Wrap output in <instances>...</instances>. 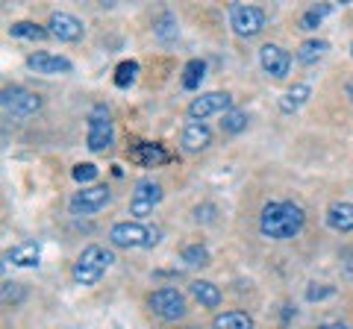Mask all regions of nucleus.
Returning <instances> with one entry per match:
<instances>
[{
	"mask_svg": "<svg viewBox=\"0 0 353 329\" xmlns=\"http://www.w3.org/2000/svg\"><path fill=\"white\" fill-rule=\"evenodd\" d=\"M306 215L292 200H274L259 215V233L268 241H289L303 229Z\"/></svg>",
	"mask_w": 353,
	"mask_h": 329,
	"instance_id": "obj_1",
	"label": "nucleus"
},
{
	"mask_svg": "<svg viewBox=\"0 0 353 329\" xmlns=\"http://www.w3.org/2000/svg\"><path fill=\"white\" fill-rule=\"evenodd\" d=\"M115 262L112 256V250H106L101 244H88L80 259L74 262V268H71V277L77 285H94V282H101V277L106 273V268Z\"/></svg>",
	"mask_w": 353,
	"mask_h": 329,
	"instance_id": "obj_2",
	"label": "nucleus"
},
{
	"mask_svg": "<svg viewBox=\"0 0 353 329\" xmlns=\"http://www.w3.org/2000/svg\"><path fill=\"white\" fill-rule=\"evenodd\" d=\"M159 229L157 226H145L136 221H121L109 229V241L115 247H157L159 244Z\"/></svg>",
	"mask_w": 353,
	"mask_h": 329,
	"instance_id": "obj_3",
	"label": "nucleus"
},
{
	"mask_svg": "<svg viewBox=\"0 0 353 329\" xmlns=\"http://www.w3.org/2000/svg\"><path fill=\"white\" fill-rule=\"evenodd\" d=\"M115 129H112V115L106 106H92L88 112V133H85V145L92 153H103L112 147Z\"/></svg>",
	"mask_w": 353,
	"mask_h": 329,
	"instance_id": "obj_4",
	"label": "nucleus"
},
{
	"mask_svg": "<svg viewBox=\"0 0 353 329\" xmlns=\"http://www.w3.org/2000/svg\"><path fill=\"white\" fill-rule=\"evenodd\" d=\"M41 109V97L32 94L24 85H12V89H3V112L12 115L18 120L32 118Z\"/></svg>",
	"mask_w": 353,
	"mask_h": 329,
	"instance_id": "obj_5",
	"label": "nucleus"
},
{
	"mask_svg": "<svg viewBox=\"0 0 353 329\" xmlns=\"http://www.w3.org/2000/svg\"><path fill=\"white\" fill-rule=\"evenodd\" d=\"M148 306L162 321H183L185 317V297L176 288H157L148 297Z\"/></svg>",
	"mask_w": 353,
	"mask_h": 329,
	"instance_id": "obj_6",
	"label": "nucleus"
},
{
	"mask_svg": "<svg viewBox=\"0 0 353 329\" xmlns=\"http://www.w3.org/2000/svg\"><path fill=\"white\" fill-rule=\"evenodd\" d=\"M230 24H233L236 36L241 39H250V36H259L265 30V12L259 6H248V3H236L230 9Z\"/></svg>",
	"mask_w": 353,
	"mask_h": 329,
	"instance_id": "obj_7",
	"label": "nucleus"
},
{
	"mask_svg": "<svg viewBox=\"0 0 353 329\" xmlns=\"http://www.w3.org/2000/svg\"><path fill=\"white\" fill-rule=\"evenodd\" d=\"M159 203H162V185L153 180H139L136 189H132V197H130V215L148 217Z\"/></svg>",
	"mask_w": 353,
	"mask_h": 329,
	"instance_id": "obj_8",
	"label": "nucleus"
},
{
	"mask_svg": "<svg viewBox=\"0 0 353 329\" xmlns=\"http://www.w3.org/2000/svg\"><path fill=\"white\" fill-rule=\"evenodd\" d=\"M230 103H233V97H230L227 92H209V94H201L194 97V100L189 103V118L192 120H203L209 115H227L230 112Z\"/></svg>",
	"mask_w": 353,
	"mask_h": 329,
	"instance_id": "obj_9",
	"label": "nucleus"
},
{
	"mask_svg": "<svg viewBox=\"0 0 353 329\" xmlns=\"http://www.w3.org/2000/svg\"><path fill=\"white\" fill-rule=\"evenodd\" d=\"M109 200H112V194H109L106 185H92V189L77 191L68 206H71L74 215H94V212L106 209Z\"/></svg>",
	"mask_w": 353,
	"mask_h": 329,
	"instance_id": "obj_10",
	"label": "nucleus"
},
{
	"mask_svg": "<svg viewBox=\"0 0 353 329\" xmlns=\"http://www.w3.org/2000/svg\"><path fill=\"white\" fill-rule=\"evenodd\" d=\"M259 65H262L265 74H271V76H277V80H283V76H289V71H292V53L283 50L280 45H262Z\"/></svg>",
	"mask_w": 353,
	"mask_h": 329,
	"instance_id": "obj_11",
	"label": "nucleus"
},
{
	"mask_svg": "<svg viewBox=\"0 0 353 329\" xmlns=\"http://www.w3.org/2000/svg\"><path fill=\"white\" fill-rule=\"evenodd\" d=\"M48 32L59 41H80L85 27H83L80 18H74L68 12H53L50 21H48Z\"/></svg>",
	"mask_w": 353,
	"mask_h": 329,
	"instance_id": "obj_12",
	"label": "nucleus"
},
{
	"mask_svg": "<svg viewBox=\"0 0 353 329\" xmlns=\"http://www.w3.org/2000/svg\"><path fill=\"white\" fill-rule=\"evenodd\" d=\"M27 68L36 71V74H44V76H57V74H71V59L65 56H57V53H32L27 56Z\"/></svg>",
	"mask_w": 353,
	"mask_h": 329,
	"instance_id": "obj_13",
	"label": "nucleus"
},
{
	"mask_svg": "<svg viewBox=\"0 0 353 329\" xmlns=\"http://www.w3.org/2000/svg\"><path fill=\"white\" fill-rule=\"evenodd\" d=\"M180 145L185 153H201L212 145V129L201 120H189V124L183 127V136H180Z\"/></svg>",
	"mask_w": 353,
	"mask_h": 329,
	"instance_id": "obj_14",
	"label": "nucleus"
},
{
	"mask_svg": "<svg viewBox=\"0 0 353 329\" xmlns=\"http://www.w3.org/2000/svg\"><path fill=\"white\" fill-rule=\"evenodd\" d=\"M6 259L18 268H36L41 262V247L36 244V241H21V244L6 250Z\"/></svg>",
	"mask_w": 353,
	"mask_h": 329,
	"instance_id": "obj_15",
	"label": "nucleus"
},
{
	"mask_svg": "<svg viewBox=\"0 0 353 329\" xmlns=\"http://www.w3.org/2000/svg\"><path fill=\"white\" fill-rule=\"evenodd\" d=\"M327 226L336 233H350L353 229V203H333L327 209Z\"/></svg>",
	"mask_w": 353,
	"mask_h": 329,
	"instance_id": "obj_16",
	"label": "nucleus"
},
{
	"mask_svg": "<svg viewBox=\"0 0 353 329\" xmlns=\"http://www.w3.org/2000/svg\"><path fill=\"white\" fill-rule=\"evenodd\" d=\"M192 294H194V300L206 306V309H215V306L221 303V288L212 282H206V279H194L192 282Z\"/></svg>",
	"mask_w": 353,
	"mask_h": 329,
	"instance_id": "obj_17",
	"label": "nucleus"
},
{
	"mask_svg": "<svg viewBox=\"0 0 353 329\" xmlns=\"http://www.w3.org/2000/svg\"><path fill=\"white\" fill-rule=\"evenodd\" d=\"M309 94H312V89H309L306 83H301V85H294V89H289L283 97H280V109L285 115H292V112H297L306 100H309Z\"/></svg>",
	"mask_w": 353,
	"mask_h": 329,
	"instance_id": "obj_18",
	"label": "nucleus"
},
{
	"mask_svg": "<svg viewBox=\"0 0 353 329\" xmlns=\"http://www.w3.org/2000/svg\"><path fill=\"white\" fill-rule=\"evenodd\" d=\"M327 47L330 45H327L324 39H309V41H303V45L297 47L294 56H297V62H301V65H312V62H318V59L324 56Z\"/></svg>",
	"mask_w": 353,
	"mask_h": 329,
	"instance_id": "obj_19",
	"label": "nucleus"
},
{
	"mask_svg": "<svg viewBox=\"0 0 353 329\" xmlns=\"http://www.w3.org/2000/svg\"><path fill=\"white\" fill-rule=\"evenodd\" d=\"M215 329H253V321L245 312H221L212 321Z\"/></svg>",
	"mask_w": 353,
	"mask_h": 329,
	"instance_id": "obj_20",
	"label": "nucleus"
},
{
	"mask_svg": "<svg viewBox=\"0 0 353 329\" xmlns=\"http://www.w3.org/2000/svg\"><path fill=\"white\" fill-rule=\"evenodd\" d=\"M203 76H206V65L201 59L185 62V68H183V89L185 92H194L197 85L203 83Z\"/></svg>",
	"mask_w": 353,
	"mask_h": 329,
	"instance_id": "obj_21",
	"label": "nucleus"
},
{
	"mask_svg": "<svg viewBox=\"0 0 353 329\" xmlns=\"http://www.w3.org/2000/svg\"><path fill=\"white\" fill-rule=\"evenodd\" d=\"M141 164H148V168H153V164H162L168 162V153H165L159 145H139V150L132 153Z\"/></svg>",
	"mask_w": 353,
	"mask_h": 329,
	"instance_id": "obj_22",
	"label": "nucleus"
},
{
	"mask_svg": "<svg viewBox=\"0 0 353 329\" xmlns=\"http://www.w3.org/2000/svg\"><path fill=\"white\" fill-rule=\"evenodd\" d=\"M245 127H248V112H241V109H230L227 115H221V129L230 136L241 133Z\"/></svg>",
	"mask_w": 353,
	"mask_h": 329,
	"instance_id": "obj_23",
	"label": "nucleus"
},
{
	"mask_svg": "<svg viewBox=\"0 0 353 329\" xmlns=\"http://www.w3.org/2000/svg\"><path fill=\"white\" fill-rule=\"evenodd\" d=\"M9 36L12 39H44L48 30H41L39 24H32V21H15V24L9 27Z\"/></svg>",
	"mask_w": 353,
	"mask_h": 329,
	"instance_id": "obj_24",
	"label": "nucleus"
},
{
	"mask_svg": "<svg viewBox=\"0 0 353 329\" xmlns=\"http://www.w3.org/2000/svg\"><path fill=\"white\" fill-rule=\"evenodd\" d=\"M153 32H157V39H162V41L176 39V21H174V15L171 12H162L157 18V24H153Z\"/></svg>",
	"mask_w": 353,
	"mask_h": 329,
	"instance_id": "obj_25",
	"label": "nucleus"
},
{
	"mask_svg": "<svg viewBox=\"0 0 353 329\" xmlns=\"http://www.w3.org/2000/svg\"><path fill=\"white\" fill-rule=\"evenodd\" d=\"M136 74H139V62H121L115 68V85L118 89H127V85L136 83Z\"/></svg>",
	"mask_w": 353,
	"mask_h": 329,
	"instance_id": "obj_26",
	"label": "nucleus"
},
{
	"mask_svg": "<svg viewBox=\"0 0 353 329\" xmlns=\"http://www.w3.org/2000/svg\"><path fill=\"white\" fill-rule=\"evenodd\" d=\"M183 262H185V265H209V250L203 244L183 247Z\"/></svg>",
	"mask_w": 353,
	"mask_h": 329,
	"instance_id": "obj_27",
	"label": "nucleus"
},
{
	"mask_svg": "<svg viewBox=\"0 0 353 329\" xmlns=\"http://www.w3.org/2000/svg\"><path fill=\"white\" fill-rule=\"evenodd\" d=\"M330 9H333V6H312V9H306L303 18H301V30H315Z\"/></svg>",
	"mask_w": 353,
	"mask_h": 329,
	"instance_id": "obj_28",
	"label": "nucleus"
},
{
	"mask_svg": "<svg viewBox=\"0 0 353 329\" xmlns=\"http://www.w3.org/2000/svg\"><path fill=\"white\" fill-rule=\"evenodd\" d=\"M71 177L77 180V182H92V180H97V168L92 162H80V164H74V171H71Z\"/></svg>",
	"mask_w": 353,
	"mask_h": 329,
	"instance_id": "obj_29",
	"label": "nucleus"
},
{
	"mask_svg": "<svg viewBox=\"0 0 353 329\" xmlns=\"http://www.w3.org/2000/svg\"><path fill=\"white\" fill-rule=\"evenodd\" d=\"M333 294H336V288H333V285H324V288H321V285H309V288H306V300H324V297H333Z\"/></svg>",
	"mask_w": 353,
	"mask_h": 329,
	"instance_id": "obj_30",
	"label": "nucleus"
},
{
	"mask_svg": "<svg viewBox=\"0 0 353 329\" xmlns=\"http://www.w3.org/2000/svg\"><path fill=\"white\" fill-rule=\"evenodd\" d=\"M212 215H215V206H203V209L197 206V209H194V217H197V221H201V217H203V221H212Z\"/></svg>",
	"mask_w": 353,
	"mask_h": 329,
	"instance_id": "obj_31",
	"label": "nucleus"
},
{
	"mask_svg": "<svg viewBox=\"0 0 353 329\" xmlns=\"http://www.w3.org/2000/svg\"><path fill=\"white\" fill-rule=\"evenodd\" d=\"M318 329H350V326H345V323H321Z\"/></svg>",
	"mask_w": 353,
	"mask_h": 329,
	"instance_id": "obj_32",
	"label": "nucleus"
},
{
	"mask_svg": "<svg viewBox=\"0 0 353 329\" xmlns=\"http://www.w3.org/2000/svg\"><path fill=\"white\" fill-rule=\"evenodd\" d=\"M347 97H350V103H353V83L347 85Z\"/></svg>",
	"mask_w": 353,
	"mask_h": 329,
	"instance_id": "obj_33",
	"label": "nucleus"
},
{
	"mask_svg": "<svg viewBox=\"0 0 353 329\" xmlns=\"http://www.w3.org/2000/svg\"><path fill=\"white\" fill-rule=\"evenodd\" d=\"M350 56H353V47H350Z\"/></svg>",
	"mask_w": 353,
	"mask_h": 329,
	"instance_id": "obj_34",
	"label": "nucleus"
}]
</instances>
